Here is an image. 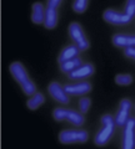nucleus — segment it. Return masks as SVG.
I'll return each instance as SVG.
<instances>
[{"instance_id":"obj_24","label":"nucleus","mask_w":135,"mask_h":149,"mask_svg":"<svg viewBox=\"0 0 135 149\" xmlns=\"http://www.w3.org/2000/svg\"><path fill=\"white\" fill-rule=\"evenodd\" d=\"M134 111H135V104H134Z\"/></svg>"},{"instance_id":"obj_15","label":"nucleus","mask_w":135,"mask_h":149,"mask_svg":"<svg viewBox=\"0 0 135 149\" xmlns=\"http://www.w3.org/2000/svg\"><path fill=\"white\" fill-rule=\"evenodd\" d=\"M45 20V8L41 3L36 1L31 6V21L35 25H43Z\"/></svg>"},{"instance_id":"obj_4","label":"nucleus","mask_w":135,"mask_h":149,"mask_svg":"<svg viewBox=\"0 0 135 149\" xmlns=\"http://www.w3.org/2000/svg\"><path fill=\"white\" fill-rule=\"evenodd\" d=\"M53 118L57 122H69L74 127H81L85 123V114L66 107H57L53 111Z\"/></svg>"},{"instance_id":"obj_22","label":"nucleus","mask_w":135,"mask_h":149,"mask_svg":"<svg viewBox=\"0 0 135 149\" xmlns=\"http://www.w3.org/2000/svg\"><path fill=\"white\" fill-rule=\"evenodd\" d=\"M61 4H63L61 0H49V1H46V6L53 8V9H59Z\"/></svg>"},{"instance_id":"obj_11","label":"nucleus","mask_w":135,"mask_h":149,"mask_svg":"<svg viewBox=\"0 0 135 149\" xmlns=\"http://www.w3.org/2000/svg\"><path fill=\"white\" fill-rule=\"evenodd\" d=\"M48 92L50 97L60 104H68L70 102V96L64 90V86H61L59 82H50L48 85Z\"/></svg>"},{"instance_id":"obj_6","label":"nucleus","mask_w":135,"mask_h":149,"mask_svg":"<svg viewBox=\"0 0 135 149\" xmlns=\"http://www.w3.org/2000/svg\"><path fill=\"white\" fill-rule=\"evenodd\" d=\"M68 34L70 40L73 41L74 45H76L80 51H86L90 49V41L88 39V36L84 31L83 26L76 21L70 22V25L68 27Z\"/></svg>"},{"instance_id":"obj_21","label":"nucleus","mask_w":135,"mask_h":149,"mask_svg":"<svg viewBox=\"0 0 135 149\" xmlns=\"http://www.w3.org/2000/svg\"><path fill=\"white\" fill-rule=\"evenodd\" d=\"M124 56L127 58H130L135 61V47H129V49H124Z\"/></svg>"},{"instance_id":"obj_5","label":"nucleus","mask_w":135,"mask_h":149,"mask_svg":"<svg viewBox=\"0 0 135 149\" xmlns=\"http://www.w3.org/2000/svg\"><path fill=\"white\" fill-rule=\"evenodd\" d=\"M59 142L61 144H83L89 141V132L83 128H69L63 129L59 133Z\"/></svg>"},{"instance_id":"obj_8","label":"nucleus","mask_w":135,"mask_h":149,"mask_svg":"<svg viewBox=\"0 0 135 149\" xmlns=\"http://www.w3.org/2000/svg\"><path fill=\"white\" fill-rule=\"evenodd\" d=\"M64 90L69 96H85L93 90V85L89 81H73L64 85Z\"/></svg>"},{"instance_id":"obj_12","label":"nucleus","mask_w":135,"mask_h":149,"mask_svg":"<svg viewBox=\"0 0 135 149\" xmlns=\"http://www.w3.org/2000/svg\"><path fill=\"white\" fill-rule=\"evenodd\" d=\"M111 42L118 49L135 47V34L130 32H118L111 37Z\"/></svg>"},{"instance_id":"obj_20","label":"nucleus","mask_w":135,"mask_h":149,"mask_svg":"<svg viewBox=\"0 0 135 149\" xmlns=\"http://www.w3.org/2000/svg\"><path fill=\"white\" fill-rule=\"evenodd\" d=\"M79 111L81 112L83 114H86L88 111L90 109V106H91V100L89 98V97L86 96H83L80 100H79Z\"/></svg>"},{"instance_id":"obj_10","label":"nucleus","mask_w":135,"mask_h":149,"mask_svg":"<svg viewBox=\"0 0 135 149\" xmlns=\"http://www.w3.org/2000/svg\"><path fill=\"white\" fill-rule=\"evenodd\" d=\"M134 138H135V118L130 117L123 127L122 148L123 149H133L134 148Z\"/></svg>"},{"instance_id":"obj_18","label":"nucleus","mask_w":135,"mask_h":149,"mask_svg":"<svg viewBox=\"0 0 135 149\" xmlns=\"http://www.w3.org/2000/svg\"><path fill=\"white\" fill-rule=\"evenodd\" d=\"M133 81H134V78L130 73H118L115 76V83L122 87L130 86L133 83Z\"/></svg>"},{"instance_id":"obj_13","label":"nucleus","mask_w":135,"mask_h":149,"mask_svg":"<svg viewBox=\"0 0 135 149\" xmlns=\"http://www.w3.org/2000/svg\"><path fill=\"white\" fill-rule=\"evenodd\" d=\"M80 52H81L80 49L74 44L65 46V47L60 51V54L58 55V63L60 65V63H64L65 61H69V60H71V58H75L80 55Z\"/></svg>"},{"instance_id":"obj_1","label":"nucleus","mask_w":135,"mask_h":149,"mask_svg":"<svg viewBox=\"0 0 135 149\" xmlns=\"http://www.w3.org/2000/svg\"><path fill=\"white\" fill-rule=\"evenodd\" d=\"M135 17V0H128L124 10L106 9L103 13V20L113 26H127L133 22Z\"/></svg>"},{"instance_id":"obj_17","label":"nucleus","mask_w":135,"mask_h":149,"mask_svg":"<svg viewBox=\"0 0 135 149\" xmlns=\"http://www.w3.org/2000/svg\"><path fill=\"white\" fill-rule=\"evenodd\" d=\"M44 102H45V96H44V93L36 92V93H34L33 96L29 97V100L26 101V106H28V108H29L30 111H35V109H38L39 107L43 106Z\"/></svg>"},{"instance_id":"obj_14","label":"nucleus","mask_w":135,"mask_h":149,"mask_svg":"<svg viewBox=\"0 0 135 149\" xmlns=\"http://www.w3.org/2000/svg\"><path fill=\"white\" fill-rule=\"evenodd\" d=\"M59 22V13L58 9H53L46 6L45 8V20H44V27L48 30H53L58 26Z\"/></svg>"},{"instance_id":"obj_19","label":"nucleus","mask_w":135,"mask_h":149,"mask_svg":"<svg viewBox=\"0 0 135 149\" xmlns=\"http://www.w3.org/2000/svg\"><path fill=\"white\" fill-rule=\"evenodd\" d=\"M89 0H75L73 1V10L76 14H84L89 8Z\"/></svg>"},{"instance_id":"obj_9","label":"nucleus","mask_w":135,"mask_h":149,"mask_svg":"<svg viewBox=\"0 0 135 149\" xmlns=\"http://www.w3.org/2000/svg\"><path fill=\"white\" fill-rule=\"evenodd\" d=\"M95 73V66L91 62H84L80 67L74 70L73 72L66 74L70 81H86Z\"/></svg>"},{"instance_id":"obj_3","label":"nucleus","mask_w":135,"mask_h":149,"mask_svg":"<svg viewBox=\"0 0 135 149\" xmlns=\"http://www.w3.org/2000/svg\"><path fill=\"white\" fill-rule=\"evenodd\" d=\"M115 129L116 123L114 116H111L110 113L103 114L100 118V128L98 129L94 137V144L96 147H105L111 141V138L114 137Z\"/></svg>"},{"instance_id":"obj_23","label":"nucleus","mask_w":135,"mask_h":149,"mask_svg":"<svg viewBox=\"0 0 135 149\" xmlns=\"http://www.w3.org/2000/svg\"><path fill=\"white\" fill-rule=\"evenodd\" d=\"M134 148H135V138H134Z\"/></svg>"},{"instance_id":"obj_16","label":"nucleus","mask_w":135,"mask_h":149,"mask_svg":"<svg viewBox=\"0 0 135 149\" xmlns=\"http://www.w3.org/2000/svg\"><path fill=\"white\" fill-rule=\"evenodd\" d=\"M83 63H84L83 58L80 57V56H78V57H75V58H71V60H69V61H65L64 63H60L59 68H60V71H61L63 73L69 74L70 72H73L74 70L80 67Z\"/></svg>"},{"instance_id":"obj_2","label":"nucleus","mask_w":135,"mask_h":149,"mask_svg":"<svg viewBox=\"0 0 135 149\" xmlns=\"http://www.w3.org/2000/svg\"><path fill=\"white\" fill-rule=\"evenodd\" d=\"M9 71L10 74L13 76V78L16 81V83L21 87L23 92L25 93L26 96H33L34 93H36V85L35 82L31 80L29 73H28V70L25 68V66L19 61H14L10 63L9 66Z\"/></svg>"},{"instance_id":"obj_7","label":"nucleus","mask_w":135,"mask_h":149,"mask_svg":"<svg viewBox=\"0 0 135 149\" xmlns=\"http://www.w3.org/2000/svg\"><path fill=\"white\" fill-rule=\"evenodd\" d=\"M133 109V102L129 98H122L119 102L118 109H116V113L114 116L116 127H124V124L127 123V120L130 118V113H131Z\"/></svg>"}]
</instances>
